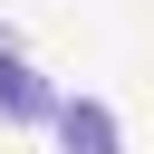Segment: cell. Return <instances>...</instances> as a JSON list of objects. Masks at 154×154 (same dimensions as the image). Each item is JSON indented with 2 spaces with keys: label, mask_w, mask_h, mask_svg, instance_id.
Listing matches in <instances>:
<instances>
[{
  "label": "cell",
  "mask_w": 154,
  "mask_h": 154,
  "mask_svg": "<svg viewBox=\"0 0 154 154\" xmlns=\"http://www.w3.org/2000/svg\"><path fill=\"white\" fill-rule=\"evenodd\" d=\"M58 154H125V135H116V106L106 96H58Z\"/></svg>",
  "instance_id": "obj_1"
},
{
  "label": "cell",
  "mask_w": 154,
  "mask_h": 154,
  "mask_svg": "<svg viewBox=\"0 0 154 154\" xmlns=\"http://www.w3.org/2000/svg\"><path fill=\"white\" fill-rule=\"evenodd\" d=\"M0 116H10V125H48V116H58V87H48L29 58H10V67H0Z\"/></svg>",
  "instance_id": "obj_2"
},
{
  "label": "cell",
  "mask_w": 154,
  "mask_h": 154,
  "mask_svg": "<svg viewBox=\"0 0 154 154\" xmlns=\"http://www.w3.org/2000/svg\"><path fill=\"white\" fill-rule=\"evenodd\" d=\"M10 58H19V38H10V29H0V67H10Z\"/></svg>",
  "instance_id": "obj_3"
}]
</instances>
